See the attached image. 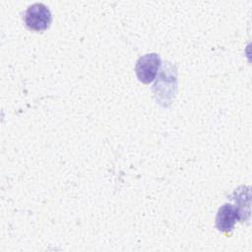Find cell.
I'll return each instance as SVG.
<instances>
[{
  "instance_id": "7a4b0ae2",
  "label": "cell",
  "mask_w": 252,
  "mask_h": 252,
  "mask_svg": "<svg viewBox=\"0 0 252 252\" xmlns=\"http://www.w3.org/2000/svg\"><path fill=\"white\" fill-rule=\"evenodd\" d=\"M160 57L156 53L146 54L139 58L137 61L135 71L137 78L143 84L152 83L160 67Z\"/></svg>"
},
{
  "instance_id": "6da1fadb",
  "label": "cell",
  "mask_w": 252,
  "mask_h": 252,
  "mask_svg": "<svg viewBox=\"0 0 252 252\" xmlns=\"http://www.w3.org/2000/svg\"><path fill=\"white\" fill-rule=\"evenodd\" d=\"M27 27L32 31L41 32L49 28L51 24V13L42 3H35L30 6L24 15Z\"/></svg>"
},
{
  "instance_id": "3957f363",
  "label": "cell",
  "mask_w": 252,
  "mask_h": 252,
  "mask_svg": "<svg viewBox=\"0 0 252 252\" xmlns=\"http://www.w3.org/2000/svg\"><path fill=\"white\" fill-rule=\"evenodd\" d=\"M240 220L241 218L237 208L230 204H224L219 209L217 214L216 226L221 232H229L235 222Z\"/></svg>"
}]
</instances>
